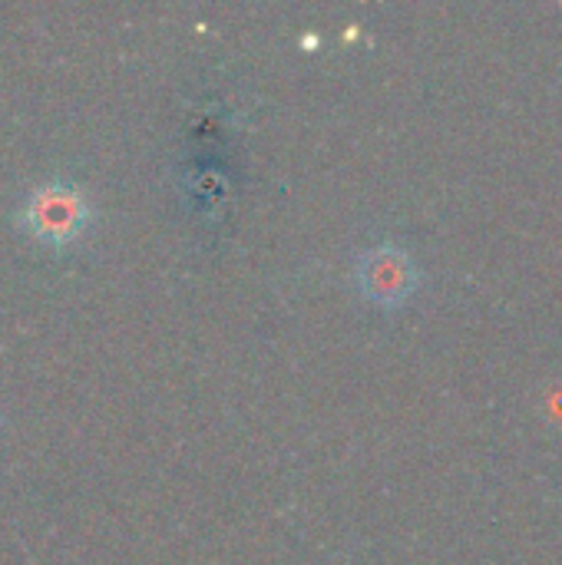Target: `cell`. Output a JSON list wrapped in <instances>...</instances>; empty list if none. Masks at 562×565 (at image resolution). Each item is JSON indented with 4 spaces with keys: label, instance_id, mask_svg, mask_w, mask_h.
Instances as JSON below:
<instances>
[{
    "label": "cell",
    "instance_id": "7a4b0ae2",
    "mask_svg": "<svg viewBox=\"0 0 562 565\" xmlns=\"http://www.w3.org/2000/svg\"><path fill=\"white\" fill-rule=\"evenodd\" d=\"M354 285L371 305L394 311L414 298L421 285V271L407 248H401L397 242H378L358 255Z\"/></svg>",
    "mask_w": 562,
    "mask_h": 565
},
{
    "label": "cell",
    "instance_id": "6da1fadb",
    "mask_svg": "<svg viewBox=\"0 0 562 565\" xmlns=\"http://www.w3.org/2000/svg\"><path fill=\"white\" fill-rule=\"evenodd\" d=\"M13 222L20 225L23 235H30L36 245L46 248H66L76 238H83V232L93 222V205L86 199V192L76 182L66 179H50L33 185L23 202L13 212Z\"/></svg>",
    "mask_w": 562,
    "mask_h": 565
}]
</instances>
